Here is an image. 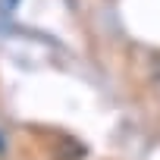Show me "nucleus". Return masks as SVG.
Wrapping results in <instances>:
<instances>
[{"mask_svg":"<svg viewBox=\"0 0 160 160\" xmlns=\"http://www.w3.org/2000/svg\"><path fill=\"white\" fill-rule=\"evenodd\" d=\"M16 3H19V0H3V7H7V10H13Z\"/></svg>","mask_w":160,"mask_h":160,"instance_id":"nucleus-1","label":"nucleus"},{"mask_svg":"<svg viewBox=\"0 0 160 160\" xmlns=\"http://www.w3.org/2000/svg\"><path fill=\"white\" fill-rule=\"evenodd\" d=\"M0 154H3V138H0Z\"/></svg>","mask_w":160,"mask_h":160,"instance_id":"nucleus-2","label":"nucleus"}]
</instances>
